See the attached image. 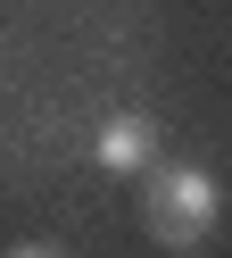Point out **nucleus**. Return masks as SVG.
I'll use <instances>...</instances> for the list:
<instances>
[{
    "label": "nucleus",
    "instance_id": "nucleus-1",
    "mask_svg": "<svg viewBox=\"0 0 232 258\" xmlns=\"http://www.w3.org/2000/svg\"><path fill=\"white\" fill-rule=\"evenodd\" d=\"M215 217H224V183H215L207 167H149L141 225H149L158 250H199V241L215 233Z\"/></svg>",
    "mask_w": 232,
    "mask_h": 258
},
{
    "label": "nucleus",
    "instance_id": "nucleus-2",
    "mask_svg": "<svg viewBox=\"0 0 232 258\" xmlns=\"http://www.w3.org/2000/svg\"><path fill=\"white\" fill-rule=\"evenodd\" d=\"M91 158H99L108 175H141L149 158H158V125H149V117H108L99 142H91Z\"/></svg>",
    "mask_w": 232,
    "mask_h": 258
},
{
    "label": "nucleus",
    "instance_id": "nucleus-3",
    "mask_svg": "<svg viewBox=\"0 0 232 258\" xmlns=\"http://www.w3.org/2000/svg\"><path fill=\"white\" fill-rule=\"evenodd\" d=\"M9 258H66V250H58V241H17Z\"/></svg>",
    "mask_w": 232,
    "mask_h": 258
}]
</instances>
